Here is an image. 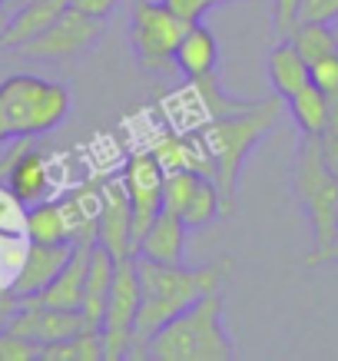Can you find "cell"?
<instances>
[{"instance_id":"24","label":"cell","mask_w":338,"mask_h":361,"mask_svg":"<svg viewBox=\"0 0 338 361\" xmlns=\"http://www.w3.org/2000/svg\"><path fill=\"white\" fill-rule=\"evenodd\" d=\"M199 186V173L193 169H173V173L163 176V209L169 212H183V206L189 202V196L196 192Z\"/></svg>"},{"instance_id":"7","label":"cell","mask_w":338,"mask_h":361,"mask_svg":"<svg viewBox=\"0 0 338 361\" xmlns=\"http://www.w3.org/2000/svg\"><path fill=\"white\" fill-rule=\"evenodd\" d=\"M140 298H143V288H140L136 255H130V259H116V275H113V288H109L103 325H99L103 361L130 358L133 329H136V315H140Z\"/></svg>"},{"instance_id":"17","label":"cell","mask_w":338,"mask_h":361,"mask_svg":"<svg viewBox=\"0 0 338 361\" xmlns=\"http://www.w3.org/2000/svg\"><path fill=\"white\" fill-rule=\"evenodd\" d=\"M265 73H269V83H272L275 97H282V99L295 97L306 83H312L308 60L295 50L292 40H279V44L269 50V56H265Z\"/></svg>"},{"instance_id":"37","label":"cell","mask_w":338,"mask_h":361,"mask_svg":"<svg viewBox=\"0 0 338 361\" xmlns=\"http://www.w3.org/2000/svg\"><path fill=\"white\" fill-rule=\"evenodd\" d=\"M332 30H335V44H338V20H335V23H332Z\"/></svg>"},{"instance_id":"12","label":"cell","mask_w":338,"mask_h":361,"mask_svg":"<svg viewBox=\"0 0 338 361\" xmlns=\"http://www.w3.org/2000/svg\"><path fill=\"white\" fill-rule=\"evenodd\" d=\"M70 252H73V242H27V252L17 265L11 292L20 298H33L37 292H44L56 279V272L66 265Z\"/></svg>"},{"instance_id":"38","label":"cell","mask_w":338,"mask_h":361,"mask_svg":"<svg viewBox=\"0 0 338 361\" xmlns=\"http://www.w3.org/2000/svg\"><path fill=\"white\" fill-rule=\"evenodd\" d=\"M7 4H11V0H0V7H7Z\"/></svg>"},{"instance_id":"9","label":"cell","mask_w":338,"mask_h":361,"mask_svg":"<svg viewBox=\"0 0 338 361\" xmlns=\"http://www.w3.org/2000/svg\"><path fill=\"white\" fill-rule=\"evenodd\" d=\"M163 176H166V169L159 166V159L150 149L146 153H133L123 163L120 179H123V186H126L130 212H133V255H136V245L146 235V229L163 212Z\"/></svg>"},{"instance_id":"25","label":"cell","mask_w":338,"mask_h":361,"mask_svg":"<svg viewBox=\"0 0 338 361\" xmlns=\"http://www.w3.org/2000/svg\"><path fill=\"white\" fill-rule=\"evenodd\" d=\"M0 361H40V345L11 329H0Z\"/></svg>"},{"instance_id":"27","label":"cell","mask_w":338,"mask_h":361,"mask_svg":"<svg viewBox=\"0 0 338 361\" xmlns=\"http://www.w3.org/2000/svg\"><path fill=\"white\" fill-rule=\"evenodd\" d=\"M335 23L338 20V0H302L298 4V13H295V23Z\"/></svg>"},{"instance_id":"6","label":"cell","mask_w":338,"mask_h":361,"mask_svg":"<svg viewBox=\"0 0 338 361\" xmlns=\"http://www.w3.org/2000/svg\"><path fill=\"white\" fill-rule=\"evenodd\" d=\"M189 23L166 11L159 0H136L130 13V44L140 66L153 73L176 70V47L183 40Z\"/></svg>"},{"instance_id":"29","label":"cell","mask_w":338,"mask_h":361,"mask_svg":"<svg viewBox=\"0 0 338 361\" xmlns=\"http://www.w3.org/2000/svg\"><path fill=\"white\" fill-rule=\"evenodd\" d=\"M298 4L302 0H275V7H272V20H275V33L279 37H289L295 27V13H298Z\"/></svg>"},{"instance_id":"8","label":"cell","mask_w":338,"mask_h":361,"mask_svg":"<svg viewBox=\"0 0 338 361\" xmlns=\"http://www.w3.org/2000/svg\"><path fill=\"white\" fill-rule=\"evenodd\" d=\"M103 33H107V17H93L77 7H66L47 30L30 37L13 54L30 56V60H70V56L93 50Z\"/></svg>"},{"instance_id":"18","label":"cell","mask_w":338,"mask_h":361,"mask_svg":"<svg viewBox=\"0 0 338 361\" xmlns=\"http://www.w3.org/2000/svg\"><path fill=\"white\" fill-rule=\"evenodd\" d=\"M150 153L159 159V166H163L166 173H173V169H193V173L212 179V166H209V156L196 133H189V136H159L150 146Z\"/></svg>"},{"instance_id":"23","label":"cell","mask_w":338,"mask_h":361,"mask_svg":"<svg viewBox=\"0 0 338 361\" xmlns=\"http://www.w3.org/2000/svg\"><path fill=\"white\" fill-rule=\"evenodd\" d=\"M219 216H222V199H219L216 183H212L209 176H199L196 192H193L189 202L183 206L179 219L186 222V229H203V226H209V222L219 219Z\"/></svg>"},{"instance_id":"19","label":"cell","mask_w":338,"mask_h":361,"mask_svg":"<svg viewBox=\"0 0 338 361\" xmlns=\"http://www.w3.org/2000/svg\"><path fill=\"white\" fill-rule=\"evenodd\" d=\"M285 106H289L302 136H322L328 130V97L315 83H306L295 97L285 99Z\"/></svg>"},{"instance_id":"10","label":"cell","mask_w":338,"mask_h":361,"mask_svg":"<svg viewBox=\"0 0 338 361\" xmlns=\"http://www.w3.org/2000/svg\"><path fill=\"white\" fill-rule=\"evenodd\" d=\"M0 176L7 183L11 199H17L23 209L47 199V192H50V166L33 149V136H20V142L7 153L4 166H0Z\"/></svg>"},{"instance_id":"1","label":"cell","mask_w":338,"mask_h":361,"mask_svg":"<svg viewBox=\"0 0 338 361\" xmlns=\"http://www.w3.org/2000/svg\"><path fill=\"white\" fill-rule=\"evenodd\" d=\"M282 110V97L252 99L246 110L209 116L196 130L199 142H203V149L209 156V166H212V183H216L219 199H222V219H232L239 212V183L246 159L279 126Z\"/></svg>"},{"instance_id":"3","label":"cell","mask_w":338,"mask_h":361,"mask_svg":"<svg viewBox=\"0 0 338 361\" xmlns=\"http://www.w3.org/2000/svg\"><path fill=\"white\" fill-rule=\"evenodd\" d=\"M236 355L239 348L226 331L222 288L206 292L199 302L179 312L146 345V358L153 361H232Z\"/></svg>"},{"instance_id":"21","label":"cell","mask_w":338,"mask_h":361,"mask_svg":"<svg viewBox=\"0 0 338 361\" xmlns=\"http://www.w3.org/2000/svg\"><path fill=\"white\" fill-rule=\"evenodd\" d=\"M40 361H103V338L99 331L83 329L73 338L40 345Z\"/></svg>"},{"instance_id":"20","label":"cell","mask_w":338,"mask_h":361,"mask_svg":"<svg viewBox=\"0 0 338 361\" xmlns=\"http://www.w3.org/2000/svg\"><path fill=\"white\" fill-rule=\"evenodd\" d=\"M23 232H27V242H73L64 209H60V202H50V199H40V202L27 206Z\"/></svg>"},{"instance_id":"26","label":"cell","mask_w":338,"mask_h":361,"mask_svg":"<svg viewBox=\"0 0 338 361\" xmlns=\"http://www.w3.org/2000/svg\"><path fill=\"white\" fill-rule=\"evenodd\" d=\"M308 70H312V83H315L325 97H338V50L322 56V60H315Z\"/></svg>"},{"instance_id":"5","label":"cell","mask_w":338,"mask_h":361,"mask_svg":"<svg viewBox=\"0 0 338 361\" xmlns=\"http://www.w3.org/2000/svg\"><path fill=\"white\" fill-rule=\"evenodd\" d=\"M292 186L308 216L315 249H322L338 235V176L322 159L318 136H302L295 146Z\"/></svg>"},{"instance_id":"11","label":"cell","mask_w":338,"mask_h":361,"mask_svg":"<svg viewBox=\"0 0 338 361\" xmlns=\"http://www.w3.org/2000/svg\"><path fill=\"white\" fill-rule=\"evenodd\" d=\"M97 242L113 259H130L133 255V212L130 196L123 179H103V199H99V216H97Z\"/></svg>"},{"instance_id":"16","label":"cell","mask_w":338,"mask_h":361,"mask_svg":"<svg viewBox=\"0 0 338 361\" xmlns=\"http://www.w3.org/2000/svg\"><path fill=\"white\" fill-rule=\"evenodd\" d=\"M186 235H189L186 222L179 219L176 212L163 209V212L153 219V226L146 229V235L140 239L136 255H143V259H153V262L176 265V262H183V259H186Z\"/></svg>"},{"instance_id":"36","label":"cell","mask_w":338,"mask_h":361,"mask_svg":"<svg viewBox=\"0 0 338 361\" xmlns=\"http://www.w3.org/2000/svg\"><path fill=\"white\" fill-rule=\"evenodd\" d=\"M222 4H232V0H212V7H222Z\"/></svg>"},{"instance_id":"2","label":"cell","mask_w":338,"mask_h":361,"mask_svg":"<svg viewBox=\"0 0 338 361\" xmlns=\"http://www.w3.org/2000/svg\"><path fill=\"white\" fill-rule=\"evenodd\" d=\"M232 259H219L203 269H186L183 262H153L136 255V269H140V315H136V329H133L130 358H146V345L163 325H169L179 312L199 302L206 292L222 288V282L232 272Z\"/></svg>"},{"instance_id":"32","label":"cell","mask_w":338,"mask_h":361,"mask_svg":"<svg viewBox=\"0 0 338 361\" xmlns=\"http://www.w3.org/2000/svg\"><path fill=\"white\" fill-rule=\"evenodd\" d=\"M302 262H306V265H338V235L328 242V245H322V249L308 252Z\"/></svg>"},{"instance_id":"35","label":"cell","mask_w":338,"mask_h":361,"mask_svg":"<svg viewBox=\"0 0 338 361\" xmlns=\"http://www.w3.org/2000/svg\"><path fill=\"white\" fill-rule=\"evenodd\" d=\"M7 20H11V11H7V7H0V33H4V27H7Z\"/></svg>"},{"instance_id":"31","label":"cell","mask_w":338,"mask_h":361,"mask_svg":"<svg viewBox=\"0 0 338 361\" xmlns=\"http://www.w3.org/2000/svg\"><path fill=\"white\" fill-rule=\"evenodd\" d=\"M116 4L120 0H70V7H77L83 13H93V17H109V13L116 11Z\"/></svg>"},{"instance_id":"13","label":"cell","mask_w":338,"mask_h":361,"mask_svg":"<svg viewBox=\"0 0 338 361\" xmlns=\"http://www.w3.org/2000/svg\"><path fill=\"white\" fill-rule=\"evenodd\" d=\"M176 70L193 83L203 77H212L219 70V40L203 20L186 27L183 40L176 47Z\"/></svg>"},{"instance_id":"15","label":"cell","mask_w":338,"mask_h":361,"mask_svg":"<svg viewBox=\"0 0 338 361\" xmlns=\"http://www.w3.org/2000/svg\"><path fill=\"white\" fill-rule=\"evenodd\" d=\"M113 275H116V259L113 252H107L97 242V249L90 255V269H87V282H83V305L80 315L87 322V329L99 331L103 325V312H107V298L113 288Z\"/></svg>"},{"instance_id":"4","label":"cell","mask_w":338,"mask_h":361,"mask_svg":"<svg viewBox=\"0 0 338 361\" xmlns=\"http://www.w3.org/2000/svg\"><path fill=\"white\" fill-rule=\"evenodd\" d=\"M0 113L11 130V140L13 136L37 140L44 133H54L70 116V93L64 83L17 73V77L0 83Z\"/></svg>"},{"instance_id":"34","label":"cell","mask_w":338,"mask_h":361,"mask_svg":"<svg viewBox=\"0 0 338 361\" xmlns=\"http://www.w3.org/2000/svg\"><path fill=\"white\" fill-rule=\"evenodd\" d=\"M11 140V130H7V123H4V113H0V146H7Z\"/></svg>"},{"instance_id":"30","label":"cell","mask_w":338,"mask_h":361,"mask_svg":"<svg viewBox=\"0 0 338 361\" xmlns=\"http://www.w3.org/2000/svg\"><path fill=\"white\" fill-rule=\"evenodd\" d=\"M318 142H322V159H325V166L338 176V133L325 130L322 136H318Z\"/></svg>"},{"instance_id":"28","label":"cell","mask_w":338,"mask_h":361,"mask_svg":"<svg viewBox=\"0 0 338 361\" xmlns=\"http://www.w3.org/2000/svg\"><path fill=\"white\" fill-rule=\"evenodd\" d=\"M159 4H163L173 17H179L183 23H199L212 11V0H159Z\"/></svg>"},{"instance_id":"14","label":"cell","mask_w":338,"mask_h":361,"mask_svg":"<svg viewBox=\"0 0 338 361\" xmlns=\"http://www.w3.org/2000/svg\"><path fill=\"white\" fill-rule=\"evenodd\" d=\"M66 7H70V0H20L0 33V50H17L20 44H27L30 37L47 30Z\"/></svg>"},{"instance_id":"33","label":"cell","mask_w":338,"mask_h":361,"mask_svg":"<svg viewBox=\"0 0 338 361\" xmlns=\"http://www.w3.org/2000/svg\"><path fill=\"white\" fill-rule=\"evenodd\" d=\"M328 130L338 133V97H328Z\"/></svg>"},{"instance_id":"22","label":"cell","mask_w":338,"mask_h":361,"mask_svg":"<svg viewBox=\"0 0 338 361\" xmlns=\"http://www.w3.org/2000/svg\"><path fill=\"white\" fill-rule=\"evenodd\" d=\"M285 40H292L295 50L308 60V66L315 63V60H322V56H328V54H335L338 50L332 23H306V20H298Z\"/></svg>"}]
</instances>
